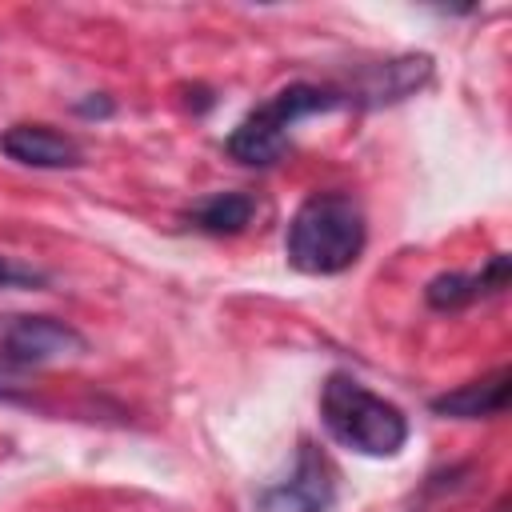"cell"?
<instances>
[{"mask_svg": "<svg viewBox=\"0 0 512 512\" xmlns=\"http://www.w3.org/2000/svg\"><path fill=\"white\" fill-rule=\"evenodd\" d=\"M368 224L348 192H312L288 220L284 256L304 276H336L364 252Z\"/></svg>", "mask_w": 512, "mask_h": 512, "instance_id": "6da1fadb", "label": "cell"}, {"mask_svg": "<svg viewBox=\"0 0 512 512\" xmlns=\"http://www.w3.org/2000/svg\"><path fill=\"white\" fill-rule=\"evenodd\" d=\"M320 420L336 444L360 456H396L408 444V416L348 372H332L324 380Z\"/></svg>", "mask_w": 512, "mask_h": 512, "instance_id": "7a4b0ae2", "label": "cell"}, {"mask_svg": "<svg viewBox=\"0 0 512 512\" xmlns=\"http://www.w3.org/2000/svg\"><path fill=\"white\" fill-rule=\"evenodd\" d=\"M348 104L344 92L320 88V84H288L276 96H268L260 108H252L232 132H228V156L248 164V168H268L284 156L292 124L316 112H332Z\"/></svg>", "mask_w": 512, "mask_h": 512, "instance_id": "3957f363", "label": "cell"}, {"mask_svg": "<svg viewBox=\"0 0 512 512\" xmlns=\"http://www.w3.org/2000/svg\"><path fill=\"white\" fill-rule=\"evenodd\" d=\"M88 340L56 316H8L0 324V356L16 368H36L60 356H80Z\"/></svg>", "mask_w": 512, "mask_h": 512, "instance_id": "277c9868", "label": "cell"}, {"mask_svg": "<svg viewBox=\"0 0 512 512\" xmlns=\"http://www.w3.org/2000/svg\"><path fill=\"white\" fill-rule=\"evenodd\" d=\"M332 496H336V472L328 456L312 440H300L292 476L264 488L256 496V512H328Z\"/></svg>", "mask_w": 512, "mask_h": 512, "instance_id": "5b68a950", "label": "cell"}, {"mask_svg": "<svg viewBox=\"0 0 512 512\" xmlns=\"http://www.w3.org/2000/svg\"><path fill=\"white\" fill-rule=\"evenodd\" d=\"M0 152L28 168H80L84 152L72 136L48 124H12L0 132Z\"/></svg>", "mask_w": 512, "mask_h": 512, "instance_id": "8992f818", "label": "cell"}, {"mask_svg": "<svg viewBox=\"0 0 512 512\" xmlns=\"http://www.w3.org/2000/svg\"><path fill=\"white\" fill-rule=\"evenodd\" d=\"M508 272H512L508 252H496L476 276H464V272H440V276H432L428 288H424V300L432 308H440V312H452V308L472 304L476 296H488V292L508 288Z\"/></svg>", "mask_w": 512, "mask_h": 512, "instance_id": "52a82bcc", "label": "cell"}, {"mask_svg": "<svg viewBox=\"0 0 512 512\" xmlns=\"http://www.w3.org/2000/svg\"><path fill=\"white\" fill-rule=\"evenodd\" d=\"M508 396H512V372L496 368L472 384H460L444 396H432V412L452 416V420H484V416H500L508 408Z\"/></svg>", "mask_w": 512, "mask_h": 512, "instance_id": "ba28073f", "label": "cell"}, {"mask_svg": "<svg viewBox=\"0 0 512 512\" xmlns=\"http://www.w3.org/2000/svg\"><path fill=\"white\" fill-rule=\"evenodd\" d=\"M432 72L428 56H400V60H384L376 68H368L360 96H368V104H388V100H404L408 92H416Z\"/></svg>", "mask_w": 512, "mask_h": 512, "instance_id": "9c48e42d", "label": "cell"}, {"mask_svg": "<svg viewBox=\"0 0 512 512\" xmlns=\"http://www.w3.org/2000/svg\"><path fill=\"white\" fill-rule=\"evenodd\" d=\"M252 212H256V200H252L248 192H216V196H208L204 204H196L188 220H192L196 232H208V236H236V232L248 228Z\"/></svg>", "mask_w": 512, "mask_h": 512, "instance_id": "30bf717a", "label": "cell"}, {"mask_svg": "<svg viewBox=\"0 0 512 512\" xmlns=\"http://www.w3.org/2000/svg\"><path fill=\"white\" fill-rule=\"evenodd\" d=\"M36 284H44L40 272L20 268V264H12L8 256H0V288H36Z\"/></svg>", "mask_w": 512, "mask_h": 512, "instance_id": "8fae6325", "label": "cell"}, {"mask_svg": "<svg viewBox=\"0 0 512 512\" xmlns=\"http://www.w3.org/2000/svg\"><path fill=\"white\" fill-rule=\"evenodd\" d=\"M76 112H84V116H112V100H104V96H96V100H80Z\"/></svg>", "mask_w": 512, "mask_h": 512, "instance_id": "7c38bea8", "label": "cell"}]
</instances>
